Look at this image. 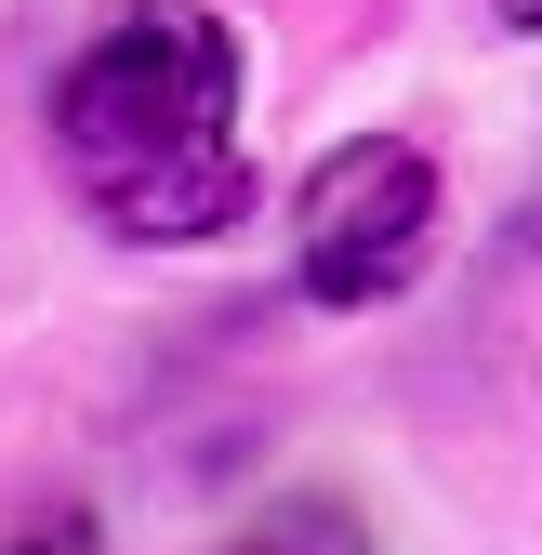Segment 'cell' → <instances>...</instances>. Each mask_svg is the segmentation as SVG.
<instances>
[{"mask_svg":"<svg viewBox=\"0 0 542 555\" xmlns=\"http://www.w3.org/2000/svg\"><path fill=\"white\" fill-rule=\"evenodd\" d=\"M503 27H542V0H503Z\"/></svg>","mask_w":542,"mask_h":555,"instance_id":"4","label":"cell"},{"mask_svg":"<svg viewBox=\"0 0 542 555\" xmlns=\"http://www.w3.org/2000/svg\"><path fill=\"white\" fill-rule=\"evenodd\" d=\"M53 146L93 225L132 251L225 238L251 212L238 159V40L212 14H119L53 66Z\"/></svg>","mask_w":542,"mask_h":555,"instance_id":"1","label":"cell"},{"mask_svg":"<svg viewBox=\"0 0 542 555\" xmlns=\"http://www.w3.org/2000/svg\"><path fill=\"white\" fill-rule=\"evenodd\" d=\"M238 555H305V529H251ZM318 555H331V529H318Z\"/></svg>","mask_w":542,"mask_h":555,"instance_id":"3","label":"cell"},{"mask_svg":"<svg viewBox=\"0 0 542 555\" xmlns=\"http://www.w3.org/2000/svg\"><path fill=\"white\" fill-rule=\"evenodd\" d=\"M437 251V159L397 146V132H358L305 172V292L318 305H384L411 292Z\"/></svg>","mask_w":542,"mask_h":555,"instance_id":"2","label":"cell"}]
</instances>
